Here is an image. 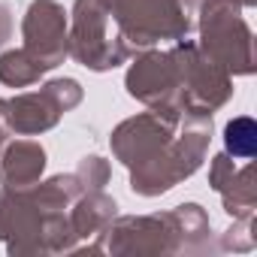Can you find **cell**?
<instances>
[{"label":"cell","instance_id":"6da1fadb","mask_svg":"<svg viewBox=\"0 0 257 257\" xmlns=\"http://www.w3.org/2000/svg\"><path fill=\"white\" fill-rule=\"evenodd\" d=\"M254 137H257V127L251 118H236L227 127V149L239 158H251L254 155Z\"/></svg>","mask_w":257,"mask_h":257}]
</instances>
